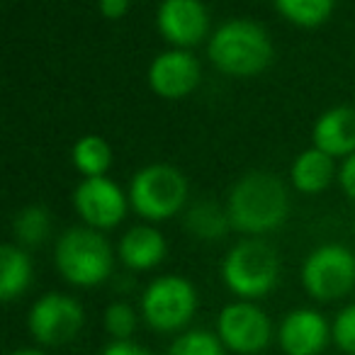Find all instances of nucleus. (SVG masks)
Wrapping results in <instances>:
<instances>
[{
    "label": "nucleus",
    "mask_w": 355,
    "mask_h": 355,
    "mask_svg": "<svg viewBox=\"0 0 355 355\" xmlns=\"http://www.w3.org/2000/svg\"><path fill=\"white\" fill-rule=\"evenodd\" d=\"M83 329V306L66 295H44L30 311V331L44 345H64Z\"/></svg>",
    "instance_id": "obj_8"
},
{
    "label": "nucleus",
    "mask_w": 355,
    "mask_h": 355,
    "mask_svg": "<svg viewBox=\"0 0 355 355\" xmlns=\"http://www.w3.org/2000/svg\"><path fill=\"white\" fill-rule=\"evenodd\" d=\"M224 282L239 297H263L275 287L280 275L277 253L263 241H241L224 261Z\"/></svg>",
    "instance_id": "obj_5"
},
{
    "label": "nucleus",
    "mask_w": 355,
    "mask_h": 355,
    "mask_svg": "<svg viewBox=\"0 0 355 355\" xmlns=\"http://www.w3.org/2000/svg\"><path fill=\"white\" fill-rule=\"evenodd\" d=\"M49 229H51V217L40 205L25 207L15 217V224H12L15 239L20 243H25V246H37V243H42L49 236Z\"/></svg>",
    "instance_id": "obj_21"
},
{
    "label": "nucleus",
    "mask_w": 355,
    "mask_h": 355,
    "mask_svg": "<svg viewBox=\"0 0 355 355\" xmlns=\"http://www.w3.org/2000/svg\"><path fill=\"white\" fill-rule=\"evenodd\" d=\"M12 355H44V353H40V350H30V348H27V350H15V353H12Z\"/></svg>",
    "instance_id": "obj_28"
},
{
    "label": "nucleus",
    "mask_w": 355,
    "mask_h": 355,
    "mask_svg": "<svg viewBox=\"0 0 355 355\" xmlns=\"http://www.w3.org/2000/svg\"><path fill=\"white\" fill-rule=\"evenodd\" d=\"M32 282V263L30 256L20 246L6 243L0 248V297L12 302L30 287Z\"/></svg>",
    "instance_id": "obj_17"
},
{
    "label": "nucleus",
    "mask_w": 355,
    "mask_h": 355,
    "mask_svg": "<svg viewBox=\"0 0 355 355\" xmlns=\"http://www.w3.org/2000/svg\"><path fill=\"white\" fill-rule=\"evenodd\" d=\"M338 175H340V188H343V193L348 195L350 200H355V153L345 158Z\"/></svg>",
    "instance_id": "obj_25"
},
{
    "label": "nucleus",
    "mask_w": 355,
    "mask_h": 355,
    "mask_svg": "<svg viewBox=\"0 0 355 355\" xmlns=\"http://www.w3.org/2000/svg\"><path fill=\"white\" fill-rule=\"evenodd\" d=\"M302 282L314 300H340L355 287V253L340 243L319 246L304 261Z\"/></svg>",
    "instance_id": "obj_6"
},
{
    "label": "nucleus",
    "mask_w": 355,
    "mask_h": 355,
    "mask_svg": "<svg viewBox=\"0 0 355 355\" xmlns=\"http://www.w3.org/2000/svg\"><path fill=\"white\" fill-rule=\"evenodd\" d=\"M168 355H224L222 343L207 331H188L171 345Z\"/></svg>",
    "instance_id": "obj_22"
},
{
    "label": "nucleus",
    "mask_w": 355,
    "mask_h": 355,
    "mask_svg": "<svg viewBox=\"0 0 355 355\" xmlns=\"http://www.w3.org/2000/svg\"><path fill=\"white\" fill-rule=\"evenodd\" d=\"M103 355H151L148 350H144L141 345L132 343V340H114L105 348Z\"/></svg>",
    "instance_id": "obj_27"
},
{
    "label": "nucleus",
    "mask_w": 355,
    "mask_h": 355,
    "mask_svg": "<svg viewBox=\"0 0 355 355\" xmlns=\"http://www.w3.org/2000/svg\"><path fill=\"white\" fill-rule=\"evenodd\" d=\"M329 340V324L319 311L297 309L280 326V343L287 355H316Z\"/></svg>",
    "instance_id": "obj_13"
},
{
    "label": "nucleus",
    "mask_w": 355,
    "mask_h": 355,
    "mask_svg": "<svg viewBox=\"0 0 355 355\" xmlns=\"http://www.w3.org/2000/svg\"><path fill=\"white\" fill-rule=\"evenodd\" d=\"M200 61L188 49L163 51L148 66V85L163 100L188 98L200 85Z\"/></svg>",
    "instance_id": "obj_10"
},
{
    "label": "nucleus",
    "mask_w": 355,
    "mask_h": 355,
    "mask_svg": "<svg viewBox=\"0 0 355 355\" xmlns=\"http://www.w3.org/2000/svg\"><path fill=\"white\" fill-rule=\"evenodd\" d=\"M166 256V239L153 227H134L119 241V258L132 270H148Z\"/></svg>",
    "instance_id": "obj_15"
},
{
    "label": "nucleus",
    "mask_w": 355,
    "mask_h": 355,
    "mask_svg": "<svg viewBox=\"0 0 355 355\" xmlns=\"http://www.w3.org/2000/svg\"><path fill=\"white\" fill-rule=\"evenodd\" d=\"M112 248L98 229L73 227L61 234L56 243V268L71 285H100L112 272Z\"/></svg>",
    "instance_id": "obj_3"
},
{
    "label": "nucleus",
    "mask_w": 355,
    "mask_h": 355,
    "mask_svg": "<svg viewBox=\"0 0 355 355\" xmlns=\"http://www.w3.org/2000/svg\"><path fill=\"white\" fill-rule=\"evenodd\" d=\"M141 309L151 329L175 331L193 319L198 309V292L185 277H158L144 292Z\"/></svg>",
    "instance_id": "obj_7"
},
{
    "label": "nucleus",
    "mask_w": 355,
    "mask_h": 355,
    "mask_svg": "<svg viewBox=\"0 0 355 355\" xmlns=\"http://www.w3.org/2000/svg\"><path fill=\"white\" fill-rule=\"evenodd\" d=\"M207 54L222 73L248 78L270 66L272 44L261 25L251 20H232L212 35Z\"/></svg>",
    "instance_id": "obj_2"
},
{
    "label": "nucleus",
    "mask_w": 355,
    "mask_h": 355,
    "mask_svg": "<svg viewBox=\"0 0 355 355\" xmlns=\"http://www.w3.org/2000/svg\"><path fill=\"white\" fill-rule=\"evenodd\" d=\"M219 338L236 353H258L270 340V321L258 306L236 302L219 314Z\"/></svg>",
    "instance_id": "obj_11"
},
{
    "label": "nucleus",
    "mask_w": 355,
    "mask_h": 355,
    "mask_svg": "<svg viewBox=\"0 0 355 355\" xmlns=\"http://www.w3.org/2000/svg\"><path fill=\"white\" fill-rule=\"evenodd\" d=\"M229 222L236 232L268 234L287 217V190L270 173H248L232 188L227 200Z\"/></svg>",
    "instance_id": "obj_1"
},
{
    "label": "nucleus",
    "mask_w": 355,
    "mask_h": 355,
    "mask_svg": "<svg viewBox=\"0 0 355 355\" xmlns=\"http://www.w3.org/2000/svg\"><path fill=\"white\" fill-rule=\"evenodd\" d=\"M336 175L334 158L324 153L321 148H306L297 156L292 163V183L300 193L306 195H319L331 185Z\"/></svg>",
    "instance_id": "obj_16"
},
{
    "label": "nucleus",
    "mask_w": 355,
    "mask_h": 355,
    "mask_svg": "<svg viewBox=\"0 0 355 355\" xmlns=\"http://www.w3.org/2000/svg\"><path fill=\"white\" fill-rule=\"evenodd\" d=\"M156 22L163 40L175 49L200 44L209 32V15L200 0H163Z\"/></svg>",
    "instance_id": "obj_12"
},
{
    "label": "nucleus",
    "mask_w": 355,
    "mask_h": 355,
    "mask_svg": "<svg viewBox=\"0 0 355 355\" xmlns=\"http://www.w3.org/2000/svg\"><path fill=\"white\" fill-rule=\"evenodd\" d=\"M105 326H107V331L117 340H127L134 334V329H137V314L124 302H114L105 311Z\"/></svg>",
    "instance_id": "obj_23"
},
{
    "label": "nucleus",
    "mask_w": 355,
    "mask_h": 355,
    "mask_svg": "<svg viewBox=\"0 0 355 355\" xmlns=\"http://www.w3.org/2000/svg\"><path fill=\"white\" fill-rule=\"evenodd\" d=\"M185 200H188V180L168 163L141 168L129 185V205L137 209L139 217L148 222L171 219L185 207Z\"/></svg>",
    "instance_id": "obj_4"
},
{
    "label": "nucleus",
    "mask_w": 355,
    "mask_h": 355,
    "mask_svg": "<svg viewBox=\"0 0 355 355\" xmlns=\"http://www.w3.org/2000/svg\"><path fill=\"white\" fill-rule=\"evenodd\" d=\"M336 0H275V8L285 20L297 27H319L334 12Z\"/></svg>",
    "instance_id": "obj_20"
},
{
    "label": "nucleus",
    "mask_w": 355,
    "mask_h": 355,
    "mask_svg": "<svg viewBox=\"0 0 355 355\" xmlns=\"http://www.w3.org/2000/svg\"><path fill=\"white\" fill-rule=\"evenodd\" d=\"M129 10V0H100V12L107 20H122Z\"/></svg>",
    "instance_id": "obj_26"
},
{
    "label": "nucleus",
    "mask_w": 355,
    "mask_h": 355,
    "mask_svg": "<svg viewBox=\"0 0 355 355\" xmlns=\"http://www.w3.org/2000/svg\"><path fill=\"white\" fill-rule=\"evenodd\" d=\"M185 224L188 229L200 239H222L227 234V229L232 227L229 222V214H227V207H219L217 202H209V200H202V202L193 205L185 217Z\"/></svg>",
    "instance_id": "obj_19"
},
{
    "label": "nucleus",
    "mask_w": 355,
    "mask_h": 355,
    "mask_svg": "<svg viewBox=\"0 0 355 355\" xmlns=\"http://www.w3.org/2000/svg\"><path fill=\"white\" fill-rule=\"evenodd\" d=\"M73 205L90 229H112L127 214V198L110 178H85L76 188Z\"/></svg>",
    "instance_id": "obj_9"
},
{
    "label": "nucleus",
    "mask_w": 355,
    "mask_h": 355,
    "mask_svg": "<svg viewBox=\"0 0 355 355\" xmlns=\"http://www.w3.org/2000/svg\"><path fill=\"white\" fill-rule=\"evenodd\" d=\"M73 166L85 178H103L112 166V148L98 134H85L73 146Z\"/></svg>",
    "instance_id": "obj_18"
},
{
    "label": "nucleus",
    "mask_w": 355,
    "mask_h": 355,
    "mask_svg": "<svg viewBox=\"0 0 355 355\" xmlns=\"http://www.w3.org/2000/svg\"><path fill=\"white\" fill-rule=\"evenodd\" d=\"M334 338L345 353L355 355V304L345 306L334 324Z\"/></svg>",
    "instance_id": "obj_24"
},
{
    "label": "nucleus",
    "mask_w": 355,
    "mask_h": 355,
    "mask_svg": "<svg viewBox=\"0 0 355 355\" xmlns=\"http://www.w3.org/2000/svg\"><path fill=\"white\" fill-rule=\"evenodd\" d=\"M314 146L331 158H348L355 153V110L334 107L324 112L314 124Z\"/></svg>",
    "instance_id": "obj_14"
}]
</instances>
